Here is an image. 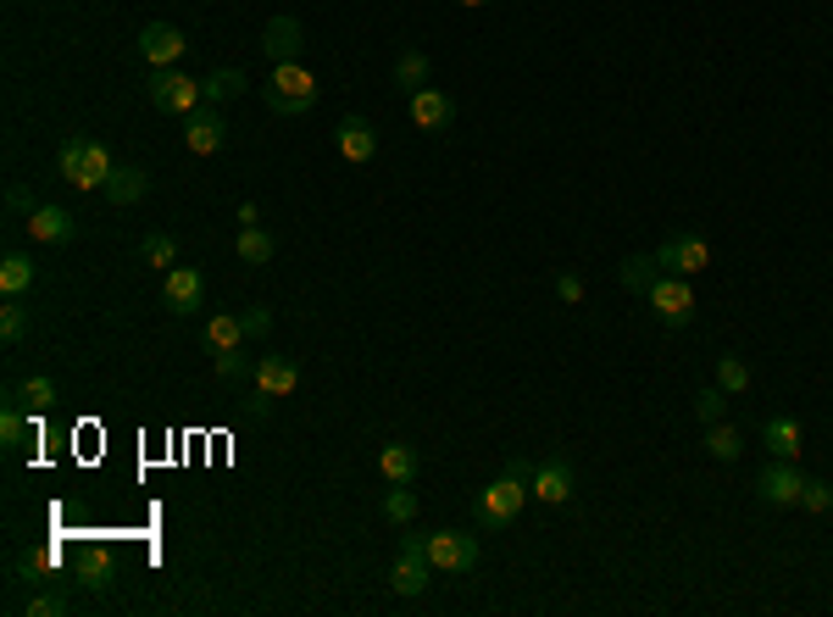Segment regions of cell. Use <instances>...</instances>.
Returning a JSON list of instances; mask_svg holds the SVG:
<instances>
[{
    "instance_id": "obj_38",
    "label": "cell",
    "mask_w": 833,
    "mask_h": 617,
    "mask_svg": "<svg viewBox=\"0 0 833 617\" xmlns=\"http://www.w3.org/2000/svg\"><path fill=\"white\" fill-rule=\"evenodd\" d=\"M695 418H700V423H723V418H728V390H723V384L700 390V395H695Z\"/></svg>"
},
{
    "instance_id": "obj_43",
    "label": "cell",
    "mask_w": 833,
    "mask_h": 617,
    "mask_svg": "<svg viewBox=\"0 0 833 617\" xmlns=\"http://www.w3.org/2000/svg\"><path fill=\"white\" fill-rule=\"evenodd\" d=\"M455 6H489V0H455Z\"/></svg>"
},
{
    "instance_id": "obj_16",
    "label": "cell",
    "mask_w": 833,
    "mask_h": 617,
    "mask_svg": "<svg viewBox=\"0 0 833 617\" xmlns=\"http://www.w3.org/2000/svg\"><path fill=\"white\" fill-rule=\"evenodd\" d=\"M22 228L33 234V245H67V239L78 234V217H72L67 206H33V212L22 217Z\"/></svg>"
},
{
    "instance_id": "obj_19",
    "label": "cell",
    "mask_w": 833,
    "mask_h": 617,
    "mask_svg": "<svg viewBox=\"0 0 833 617\" xmlns=\"http://www.w3.org/2000/svg\"><path fill=\"white\" fill-rule=\"evenodd\" d=\"M412 123L422 128V134H444V128L455 123V100H450L444 89H433V84L416 89L412 95Z\"/></svg>"
},
{
    "instance_id": "obj_23",
    "label": "cell",
    "mask_w": 833,
    "mask_h": 617,
    "mask_svg": "<svg viewBox=\"0 0 833 617\" xmlns=\"http://www.w3.org/2000/svg\"><path fill=\"white\" fill-rule=\"evenodd\" d=\"M56 562H61V557H56L50 546H39V551H22V557L11 562V585H33V590H39V585H50Z\"/></svg>"
},
{
    "instance_id": "obj_35",
    "label": "cell",
    "mask_w": 833,
    "mask_h": 617,
    "mask_svg": "<svg viewBox=\"0 0 833 617\" xmlns=\"http://www.w3.org/2000/svg\"><path fill=\"white\" fill-rule=\"evenodd\" d=\"M384 518H390L395 529L416 523V496L406 490V484H390V496H384Z\"/></svg>"
},
{
    "instance_id": "obj_14",
    "label": "cell",
    "mask_w": 833,
    "mask_h": 617,
    "mask_svg": "<svg viewBox=\"0 0 833 617\" xmlns=\"http://www.w3.org/2000/svg\"><path fill=\"white\" fill-rule=\"evenodd\" d=\"M572 490H578V479H572L567 457H545V462L533 468V501H545V507H567Z\"/></svg>"
},
{
    "instance_id": "obj_13",
    "label": "cell",
    "mask_w": 833,
    "mask_h": 617,
    "mask_svg": "<svg viewBox=\"0 0 833 617\" xmlns=\"http://www.w3.org/2000/svg\"><path fill=\"white\" fill-rule=\"evenodd\" d=\"M184 145H189L195 156H217V150L228 145V123H223V111H217V106H195V111L184 117Z\"/></svg>"
},
{
    "instance_id": "obj_22",
    "label": "cell",
    "mask_w": 833,
    "mask_h": 617,
    "mask_svg": "<svg viewBox=\"0 0 833 617\" xmlns=\"http://www.w3.org/2000/svg\"><path fill=\"white\" fill-rule=\"evenodd\" d=\"M251 89V78H245V67H212L206 78H200V95H206V106H223V100H239Z\"/></svg>"
},
{
    "instance_id": "obj_25",
    "label": "cell",
    "mask_w": 833,
    "mask_h": 617,
    "mask_svg": "<svg viewBox=\"0 0 833 617\" xmlns=\"http://www.w3.org/2000/svg\"><path fill=\"white\" fill-rule=\"evenodd\" d=\"M379 473H384L390 484H412L416 473H422V462H416L412 445H401V440H395V445H384V451H379Z\"/></svg>"
},
{
    "instance_id": "obj_15",
    "label": "cell",
    "mask_w": 833,
    "mask_h": 617,
    "mask_svg": "<svg viewBox=\"0 0 833 617\" xmlns=\"http://www.w3.org/2000/svg\"><path fill=\"white\" fill-rule=\"evenodd\" d=\"M139 50H145L150 67H173V61L189 50V39H184V28H173V22H145V28H139Z\"/></svg>"
},
{
    "instance_id": "obj_26",
    "label": "cell",
    "mask_w": 833,
    "mask_h": 617,
    "mask_svg": "<svg viewBox=\"0 0 833 617\" xmlns=\"http://www.w3.org/2000/svg\"><path fill=\"white\" fill-rule=\"evenodd\" d=\"M234 256L245 262V267H267L273 262V234L256 223V228H239V239H234Z\"/></svg>"
},
{
    "instance_id": "obj_28",
    "label": "cell",
    "mask_w": 833,
    "mask_h": 617,
    "mask_svg": "<svg viewBox=\"0 0 833 617\" xmlns=\"http://www.w3.org/2000/svg\"><path fill=\"white\" fill-rule=\"evenodd\" d=\"M428 84H433V72H428V56H422V50H401V61H395V89L416 95V89H428Z\"/></svg>"
},
{
    "instance_id": "obj_31",
    "label": "cell",
    "mask_w": 833,
    "mask_h": 617,
    "mask_svg": "<svg viewBox=\"0 0 833 617\" xmlns=\"http://www.w3.org/2000/svg\"><path fill=\"white\" fill-rule=\"evenodd\" d=\"M617 278H623V290H639V295H645V290L661 278V262H656V256H628V262L617 267Z\"/></svg>"
},
{
    "instance_id": "obj_32",
    "label": "cell",
    "mask_w": 833,
    "mask_h": 617,
    "mask_svg": "<svg viewBox=\"0 0 833 617\" xmlns=\"http://www.w3.org/2000/svg\"><path fill=\"white\" fill-rule=\"evenodd\" d=\"M212 368H217V379H223V384H245V379H256V362L245 356V345L217 351V356H212Z\"/></svg>"
},
{
    "instance_id": "obj_29",
    "label": "cell",
    "mask_w": 833,
    "mask_h": 617,
    "mask_svg": "<svg viewBox=\"0 0 833 617\" xmlns=\"http://www.w3.org/2000/svg\"><path fill=\"white\" fill-rule=\"evenodd\" d=\"M706 451L717 462H734V457H745V434L734 423H706Z\"/></svg>"
},
{
    "instance_id": "obj_5",
    "label": "cell",
    "mask_w": 833,
    "mask_h": 617,
    "mask_svg": "<svg viewBox=\"0 0 833 617\" xmlns=\"http://www.w3.org/2000/svg\"><path fill=\"white\" fill-rule=\"evenodd\" d=\"M645 301H650V312H656L667 329H684V323L695 317V284L678 278V273H661V278L645 290Z\"/></svg>"
},
{
    "instance_id": "obj_8",
    "label": "cell",
    "mask_w": 833,
    "mask_h": 617,
    "mask_svg": "<svg viewBox=\"0 0 833 617\" xmlns=\"http://www.w3.org/2000/svg\"><path fill=\"white\" fill-rule=\"evenodd\" d=\"M161 306H167L173 317L200 312V306H206V278H200L195 267H167V273H161Z\"/></svg>"
},
{
    "instance_id": "obj_11",
    "label": "cell",
    "mask_w": 833,
    "mask_h": 617,
    "mask_svg": "<svg viewBox=\"0 0 833 617\" xmlns=\"http://www.w3.org/2000/svg\"><path fill=\"white\" fill-rule=\"evenodd\" d=\"M428 579H433V562L422 557V535H406L401 540V562L390 568V585H395V596H422L428 590Z\"/></svg>"
},
{
    "instance_id": "obj_17",
    "label": "cell",
    "mask_w": 833,
    "mask_h": 617,
    "mask_svg": "<svg viewBox=\"0 0 833 617\" xmlns=\"http://www.w3.org/2000/svg\"><path fill=\"white\" fill-rule=\"evenodd\" d=\"M334 150H340L345 161H373V156H379V128H373L367 117H340Z\"/></svg>"
},
{
    "instance_id": "obj_42",
    "label": "cell",
    "mask_w": 833,
    "mask_h": 617,
    "mask_svg": "<svg viewBox=\"0 0 833 617\" xmlns=\"http://www.w3.org/2000/svg\"><path fill=\"white\" fill-rule=\"evenodd\" d=\"M6 212H17V217H28V212H33V195H28L22 184H11V189H6Z\"/></svg>"
},
{
    "instance_id": "obj_9",
    "label": "cell",
    "mask_w": 833,
    "mask_h": 617,
    "mask_svg": "<svg viewBox=\"0 0 833 617\" xmlns=\"http://www.w3.org/2000/svg\"><path fill=\"white\" fill-rule=\"evenodd\" d=\"M801 490H806V473L795 468V462H767L762 473H756V496L767 501V507H801Z\"/></svg>"
},
{
    "instance_id": "obj_24",
    "label": "cell",
    "mask_w": 833,
    "mask_h": 617,
    "mask_svg": "<svg viewBox=\"0 0 833 617\" xmlns=\"http://www.w3.org/2000/svg\"><path fill=\"white\" fill-rule=\"evenodd\" d=\"M239 340H245V323H239L234 312H212V323L200 329V345H206L212 356H217V351H234Z\"/></svg>"
},
{
    "instance_id": "obj_7",
    "label": "cell",
    "mask_w": 833,
    "mask_h": 617,
    "mask_svg": "<svg viewBox=\"0 0 833 617\" xmlns=\"http://www.w3.org/2000/svg\"><path fill=\"white\" fill-rule=\"evenodd\" d=\"M533 496V484L528 479H517V473H500L489 490H478V518L483 523H511L517 512H522V501Z\"/></svg>"
},
{
    "instance_id": "obj_3",
    "label": "cell",
    "mask_w": 833,
    "mask_h": 617,
    "mask_svg": "<svg viewBox=\"0 0 833 617\" xmlns=\"http://www.w3.org/2000/svg\"><path fill=\"white\" fill-rule=\"evenodd\" d=\"M422 557L433 562V568H444V574H472L478 568V535H467V529H439V535H422Z\"/></svg>"
},
{
    "instance_id": "obj_1",
    "label": "cell",
    "mask_w": 833,
    "mask_h": 617,
    "mask_svg": "<svg viewBox=\"0 0 833 617\" xmlns=\"http://www.w3.org/2000/svg\"><path fill=\"white\" fill-rule=\"evenodd\" d=\"M56 173H61V184H72V189H106V178L117 173V161H111L106 145L72 134V139H61V150H56Z\"/></svg>"
},
{
    "instance_id": "obj_21",
    "label": "cell",
    "mask_w": 833,
    "mask_h": 617,
    "mask_svg": "<svg viewBox=\"0 0 833 617\" xmlns=\"http://www.w3.org/2000/svg\"><path fill=\"white\" fill-rule=\"evenodd\" d=\"M762 445H767V457H778V462H801V423H795V418H767V423H762Z\"/></svg>"
},
{
    "instance_id": "obj_41",
    "label": "cell",
    "mask_w": 833,
    "mask_h": 617,
    "mask_svg": "<svg viewBox=\"0 0 833 617\" xmlns=\"http://www.w3.org/2000/svg\"><path fill=\"white\" fill-rule=\"evenodd\" d=\"M556 295H561L567 306H578V301H584V278H578V273H561V278H556Z\"/></svg>"
},
{
    "instance_id": "obj_34",
    "label": "cell",
    "mask_w": 833,
    "mask_h": 617,
    "mask_svg": "<svg viewBox=\"0 0 833 617\" xmlns=\"http://www.w3.org/2000/svg\"><path fill=\"white\" fill-rule=\"evenodd\" d=\"M139 256L167 273V267H178V239H173V234H145V239H139Z\"/></svg>"
},
{
    "instance_id": "obj_40",
    "label": "cell",
    "mask_w": 833,
    "mask_h": 617,
    "mask_svg": "<svg viewBox=\"0 0 833 617\" xmlns=\"http://www.w3.org/2000/svg\"><path fill=\"white\" fill-rule=\"evenodd\" d=\"M239 323H245V340H262V334L273 329V312H267V306H251V312H239Z\"/></svg>"
},
{
    "instance_id": "obj_6",
    "label": "cell",
    "mask_w": 833,
    "mask_h": 617,
    "mask_svg": "<svg viewBox=\"0 0 833 617\" xmlns=\"http://www.w3.org/2000/svg\"><path fill=\"white\" fill-rule=\"evenodd\" d=\"M295 390H301V368L290 356H262L256 362V401H251V412L267 418V407L284 401V395H295Z\"/></svg>"
},
{
    "instance_id": "obj_4",
    "label": "cell",
    "mask_w": 833,
    "mask_h": 617,
    "mask_svg": "<svg viewBox=\"0 0 833 617\" xmlns=\"http://www.w3.org/2000/svg\"><path fill=\"white\" fill-rule=\"evenodd\" d=\"M200 100H206V95H200V78H189V72H178V67H156V78H150V106H156V111L189 117Z\"/></svg>"
},
{
    "instance_id": "obj_33",
    "label": "cell",
    "mask_w": 833,
    "mask_h": 617,
    "mask_svg": "<svg viewBox=\"0 0 833 617\" xmlns=\"http://www.w3.org/2000/svg\"><path fill=\"white\" fill-rule=\"evenodd\" d=\"M28 284H33V256L11 251V256L0 262V290H6V295H22Z\"/></svg>"
},
{
    "instance_id": "obj_30",
    "label": "cell",
    "mask_w": 833,
    "mask_h": 617,
    "mask_svg": "<svg viewBox=\"0 0 833 617\" xmlns=\"http://www.w3.org/2000/svg\"><path fill=\"white\" fill-rule=\"evenodd\" d=\"M72 613V596L67 590H50V585H39L28 601H22V617H67Z\"/></svg>"
},
{
    "instance_id": "obj_27",
    "label": "cell",
    "mask_w": 833,
    "mask_h": 617,
    "mask_svg": "<svg viewBox=\"0 0 833 617\" xmlns=\"http://www.w3.org/2000/svg\"><path fill=\"white\" fill-rule=\"evenodd\" d=\"M11 395H17L33 418H39V412H50V407H56V379H50V373H33V379H22Z\"/></svg>"
},
{
    "instance_id": "obj_18",
    "label": "cell",
    "mask_w": 833,
    "mask_h": 617,
    "mask_svg": "<svg viewBox=\"0 0 833 617\" xmlns=\"http://www.w3.org/2000/svg\"><path fill=\"white\" fill-rule=\"evenodd\" d=\"M111 574H117V557H111L106 546H84V551L72 557V579H78L84 590H95V596L111 590Z\"/></svg>"
},
{
    "instance_id": "obj_20",
    "label": "cell",
    "mask_w": 833,
    "mask_h": 617,
    "mask_svg": "<svg viewBox=\"0 0 833 617\" xmlns=\"http://www.w3.org/2000/svg\"><path fill=\"white\" fill-rule=\"evenodd\" d=\"M111 206H139L145 195H150V173L145 167H134V161H117V173L106 178V189H100Z\"/></svg>"
},
{
    "instance_id": "obj_36",
    "label": "cell",
    "mask_w": 833,
    "mask_h": 617,
    "mask_svg": "<svg viewBox=\"0 0 833 617\" xmlns=\"http://www.w3.org/2000/svg\"><path fill=\"white\" fill-rule=\"evenodd\" d=\"M0 340H6V345H22V340H28V312L17 306V295L0 306Z\"/></svg>"
},
{
    "instance_id": "obj_12",
    "label": "cell",
    "mask_w": 833,
    "mask_h": 617,
    "mask_svg": "<svg viewBox=\"0 0 833 617\" xmlns=\"http://www.w3.org/2000/svg\"><path fill=\"white\" fill-rule=\"evenodd\" d=\"M301 50H306V28H301V17H273V22L262 28V56H267L273 67L301 61Z\"/></svg>"
},
{
    "instance_id": "obj_37",
    "label": "cell",
    "mask_w": 833,
    "mask_h": 617,
    "mask_svg": "<svg viewBox=\"0 0 833 617\" xmlns=\"http://www.w3.org/2000/svg\"><path fill=\"white\" fill-rule=\"evenodd\" d=\"M717 384H723L728 395H745V390H751V368H745L739 356H717Z\"/></svg>"
},
{
    "instance_id": "obj_10",
    "label": "cell",
    "mask_w": 833,
    "mask_h": 617,
    "mask_svg": "<svg viewBox=\"0 0 833 617\" xmlns=\"http://www.w3.org/2000/svg\"><path fill=\"white\" fill-rule=\"evenodd\" d=\"M656 262H661L667 273H678V278H695V273L712 267V245H706L700 234H673V239L656 251Z\"/></svg>"
},
{
    "instance_id": "obj_39",
    "label": "cell",
    "mask_w": 833,
    "mask_h": 617,
    "mask_svg": "<svg viewBox=\"0 0 833 617\" xmlns=\"http://www.w3.org/2000/svg\"><path fill=\"white\" fill-rule=\"evenodd\" d=\"M801 507H806V512H833V484H829V479H806Z\"/></svg>"
},
{
    "instance_id": "obj_2",
    "label": "cell",
    "mask_w": 833,
    "mask_h": 617,
    "mask_svg": "<svg viewBox=\"0 0 833 617\" xmlns=\"http://www.w3.org/2000/svg\"><path fill=\"white\" fill-rule=\"evenodd\" d=\"M262 100H267V111H278V117H301V111H312V106H317V78H312L301 61L273 67V78H267Z\"/></svg>"
}]
</instances>
